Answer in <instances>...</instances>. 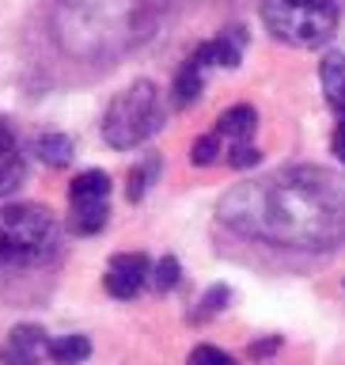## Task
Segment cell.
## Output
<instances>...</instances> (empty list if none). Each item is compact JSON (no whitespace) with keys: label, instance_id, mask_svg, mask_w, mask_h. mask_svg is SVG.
Segmentation results:
<instances>
[{"label":"cell","instance_id":"cell-1","mask_svg":"<svg viewBox=\"0 0 345 365\" xmlns=\"http://www.w3.org/2000/svg\"><path fill=\"white\" fill-rule=\"evenodd\" d=\"M221 225L277 247H334L345 240V175L327 168H281L239 182L216 205Z\"/></svg>","mask_w":345,"mask_h":365},{"label":"cell","instance_id":"cell-2","mask_svg":"<svg viewBox=\"0 0 345 365\" xmlns=\"http://www.w3.org/2000/svg\"><path fill=\"white\" fill-rule=\"evenodd\" d=\"M171 0H61L53 38L76 61H110L159 31Z\"/></svg>","mask_w":345,"mask_h":365},{"label":"cell","instance_id":"cell-3","mask_svg":"<svg viewBox=\"0 0 345 365\" xmlns=\"http://www.w3.org/2000/svg\"><path fill=\"white\" fill-rule=\"evenodd\" d=\"M61 247V225L38 202L0 205V267L31 270L50 262Z\"/></svg>","mask_w":345,"mask_h":365},{"label":"cell","instance_id":"cell-4","mask_svg":"<svg viewBox=\"0 0 345 365\" xmlns=\"http://www.w3.org/2000/svg\"><path fill=\"white\" fill-rule=\"evenodd\" d=\"M164 125V103L152 80H133L125 91L110 99L102 114V141L110 148H137Z\"/></svg>","mask_w":345,"mask_h":365},{"label":"cell","instance_id":"cell-5","mask_svg":"<svg viewBox=\"0 0 345 365\" xmlns=\"http://www.w3.org/2000/svg\"><path fill=\"white\" fill-rule=\"evenodd\" d=\"M338 0H262V19L285 46L315 50L338 31Z\"/></svg>","mask_w":345,"mask_h":365},{"label":"cell","instance_id":"cell-6","mask_svg":"<svg viewBox=\"0 0 345 365\" xmlns=\"http://www.w3.org/2000/svg\"><path fill=\"white\" fill-rule=\"evenodd\" d=\"M148 278H152V262H148V255H141V251H122V255H114L107 262V278H102V285H107V293L118 297V301H133V297L144 289Z\"/></svg>","mask_w":345,"mask_h":365},{"label":"cell","instance_id":"cell-7","mask_svg":"<svg viewBox=\"0 0 345 365\" xmlns=\"http://www.w3.org/2000/svg\"><path fill=\"white\" fill-rule=\"evenodd\" d=\"M46 350H50V335L38 324H16L8 331L0 361L4 365H38V358H46Z\"/></svg>","mask_w":345,"mask_h":365},{"label":"cell","instance_id":"cell-8","mask_svg":"<svg viewBox=\"0 0 345 365\" xmlns=\"http://www.w3.org/2000/svg\"><path fill=\"white\" fill-rule=\"evenodd\" d=\"M23 175H27V164H23L19 141H16V133H11V125L0 118V198L11 190H19Z\"/></svg>","mask_w":345,"mask_h":365},{"label":"cell","instance_id":"cell-9","mask_svg":"<svg viewBox=\"0 0 345 365\" xmlns=\"http://www.w3.org/2000/svg\"><path fill=\"white\" fill-rule=\"evenodd\" d=\"M232 31H235V27H232ZM232 31H224L221 38H213V42H201L198 50L190 53V61L198 65V68H209V65L235 68L239 57H243V34H232Z\"/></svg>","mask_w":345,"mask_h":365},{"label":"cell","instance_id":"cell-10","mask_svg":"<svg viewBox=\"0 0 345 365\" xmlns=\"http://www.w3.org/2000/svg\"><path fill=\"white\" fill-rule=\"evenodd\" d=\"M258 130V110L239 103V107H228L221 118H216V133L228 137V145H247Z\"/></svg>","mask_w":345,"mask_h":365},{"label":"cell","instance_id":"cell-11","mask_svg":"<svg viewBox=\"0 0 345 365\" xmlns=\"http://www.w3.org/2000/svg\"><path fill=\"white\" fill-rule=\"evenodd\" d=\"M319 80H323L330 110H334L345 125V53H327L323 65H319Z\"/></svg>","mask_w":345,"mask_h":365},{"label":"cell","instance_id":"cell-12","mask_svg":"<svg viewBox=\"0 0 345 365\" xmlns=\"http://www.w3.org/2000/svg\"><path fill=\"white\" fill-rule=\"evenodd\" d=\"M110 194V175L99 168L91 171H80V175L68 182V202L73 205H84V202H107Z\"/></svg>","mask_w":345,"mask_h":365},{"label":"cell","instance_id":"cell-13","mask_svg":"<svg viewBox=\"0 0 345 365\" xmlns=\"http://www.w3.org/2000/svg\"><path fill=\"white\" fill-rule=\"evenodd\" d=\"M110 221V205L107 202H84V205H73V213H68V232L76 236H95L102 232Z\"/></svg>","mask_w":345,"mask_h":365},{"label":"cell","instance_id":"cell-14","mask_svg":"<svg viewBox=\"0 0 345 365\" xmlns=\"http://www.w3.org/2000/svg\"><path fill=\"white\" fill-rule=\"evenodd\" d=\"M46 358L57 361V365H80L91 358V339L87 335H61V339H50V350Z\"/></svg>","mask_w":345,"mask_h":365},{"label":"cell","instance_id":"cell-15","mask_svg":"<svg viewBox=\"0 0 345 365\" xmlns=\"http://www.w3.org/2000/svg\"><path fill=\"white\" fill-rule=\"evenodd\" d=\"M34 156H38L46 168H65L68 160H73V137H65V133H42L38 141H34Z\"/></svg>","mask_w":345,"mask_h":365},{"label":"cell","instance_id":"cell-16","mask_svg":"<svg viewBox=\"0 0 345 365\" xmlns=\"http://www.w3.org/2000/svg\"><path fill=\"white\" fill-rule=\"evenodd\" d=\"M201 88H205V80H201V68L186 61L175 73V84H171V99H175V107H190L193 99L201 96Z\"/></svg>","mask_w":345,"mask_h":365},{"label":"cell","instance_id":"cell-17","mask_svg":"<svg viewBox=\"0 0 345 365\" xmlns=\"http://www.w3.org/2000/svg\"><path fill=\"white\" fill-rule=\"evenodd\" d=\"M159 168H164V164H159V156H156V153H148L141 164H133L129 179H125V198H129V202H141V198H144V190L156 182Z\"/></svg>","mask_w":345,"mask_h":365},{"label":"cell","instance_id":"cell-18","mask_svg":"<svg viewBox=\"0 0 345 365\" xmlns=\"http://www.w3.org/2000/svg\"><path fill=\"white\" fill-rule=\"evenodd\" d=\"M179 278H182V267H179V259L175 255H164L152 267V278H148V285H152L156 293H171L179 285Z\"/></svg>","mask_w":345,"mask_h":365},{"label":"cell","instance_id":"cell-19","mask_svg":"<svg viewBox=\"0 0 345 365\" xmlns=\"http://www.w3.org/2000/svg\"><path fill=\"white\" fill-rule=\"evenodd\" d=\"M216 156H221V133H205V137H198L193 141V148H190V160L198 168H209V164H216Z\"/></svg>","mask_w":345,"mask_h":365},{"label":"cell","instance_id":"cell-20","mask_svg":"<svg viewBox=\"0 0 345 365\" xmlns=\"http://www.w3.org/2000/svg\"><path fill=\"white\" fill-rule=\"evenodd\" d=\"M228 301H232V289H228V285H213V289H205V297L198 301V312H193V319L224 312V308H228Z\"/></svg>","mask_w":345,"mask_h":365},{"label":"cell","instance_id":"cell-21","mask_svg":"<svg viewBox=\"0 0 345 365\" xmlns=\"http://www.w3.org/2000/svg\"><path fill=\"white\" fill-rule=\"evenodd\" d=\"M228 164H232L235 171H247V168H255V164H262V148H255V145H232L228 148Z\"/></svg>","mask_w":345,"mask_h":365},{"label":"cell","instance_id":"cell-22","mask_svg":"<svg viewBox=\"0 0 345 365\" xmlns=\"http://www.w3.org/2000/svg\"><path fill=\"white\" fill-rule=\"evenodd\" d=\"M186 365H235V361H232V354H224L216 346H193Z\"/></svg>","mask_w":345,"mask_h":365},{"label":"cell","instance_id":"cell-23","mask_svg":"<svg viewBox=\"0 0 345 365\" xmlns=\"http://www.w3.org/2000/svg\"><path fill=\"white\" fill-rule=\"evenodd\" d=\"M281 350V339H258L250 342V358H270V354Z\"/></svg>","mask_w":345,"mask_h":365},{"label":"cell","instance_id":"cell-24","mask_svg":"<svg viewBox=\"0 0 345 365\" xmlns=\"http://www.w3.org/2000/svg\"><path fill=\"white\" fill-rule=\"evenodd\" d=\"M330 148H334V156L345 164V125H338V130H334V141H330Z\"/></svg>","mask_w":345,"mask_h":365}]
</instances>
